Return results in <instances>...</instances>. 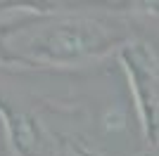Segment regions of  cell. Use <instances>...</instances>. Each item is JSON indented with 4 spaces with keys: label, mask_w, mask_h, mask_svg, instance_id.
<instances>
[{
    "label": "cell",
    "mask_w": 159,
    "mask_h": 156,
    "mask_svg": "<svg viewBox=\"0 0 159 156\" xmlns=\"http://www.w3.org/2000/svg\"><path fill=\"white\" fill-rule=\"evenodd\" d=\"M76 154H79V156H98V154H93V151L83 149V147H76Z\"/></svg>",
    "instance_id": "3"
},
{
    "label": "cell",
    "mask_w": 159,
    "mask_h": 156,
    "mask_svg": "<svg viewBox=\"0 0 159 156\" xmlns=\"http://www.w3.org/2000/svg\"><path fill=\"white\" fill-rule=\"evenodd\" d=\"M116 36L107 33L95 21L88 19H57L48 21L31 40L26 50L36 62L43 64H66L86 57H95L114 43Z\"/></svg>",
    "instance_id": "1"
},
{
    "label": "cell",
    "mask_w": 159,
    "mask_h": 156,
    "mask_svg": "<svg viewBox=\"0 0 159 156\" xmlns=\"http://www.w3.org/2000/svg\"><path fill=\"white\" fill-rule=\"evenodd\" d=\"M121 59L128 71L133 92H135V104L143 116L145 140L154 149L159 147V66L140 45L126 47Z\"/></svg>",
    "instance_id": "2"
}]
</instances>
